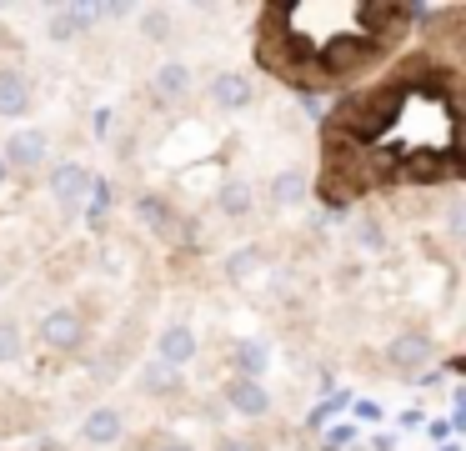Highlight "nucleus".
<instances>
[{
  "instance_id": "1",
  "label": "nucleus",
  "mask_w": 466,
  "mask_h": 451,
  "mask_svg": "<svg viewBox=\"0 0 466 451\" xmlns=\"http://www.w3.org/2000/svg\"><path fill=\"white\" fill-rule=\"evenodd\" d=\"M436 346L421 336V331H401V336L386 341V366L391 371H406V376H421L426 366H431Z\"/></svg>"
},
{
  "instance_id": "2",
  "label": "nucleus",
  "mask_w": 466,
  "mask_h": 451,
  "mask_svg": "<svg viewBox=\"0 0 466 451\" xmlns=\"http://www.w3.org/2000/svg\"><path fill=\"white\" fill-rule=\"evenodd\" d=\"M41 336H46L51 351H76L86 341V316L76 306H56L51 316L41 321Z\"/></svg>"
},
{
  "instance_id": "3",
  "label": "nucleus",
  "mask_w": 466,
  "mask_h": 451,
  "mask_svg": "<svg viewBox=\"0 0 466 451\" xmlns=\"http://www.w3.org/2000/svg\"><path fill=\"white\" fill-rule=\"evenodd\" d=\"M101 20V5H51L46 10V36L51 40H76Z\"/></svg>"
},
{
  "instance_id": "4",
  "label": "nucleus",
  "mask_w": 466,
  "mask_h": 451,
  "mask_svg": "<svg viewBox=\"0 0 466 451\" xmlns=\"http://www.w3.org/2000/svg\"><path fill=\"white\" fill-rule=\"evenodd\" d=\"M221 396H226V406L241 411V416H266V411H271V391H266V381H251V376H231Z\"/></svg>"
},
{
  "instance_id": "5",
  "label": "nucleus",
  "mask_w": 466,
  "mask_h": 451,
  "mask_svg": "<svg viewBox=\"0 0 466 451\" xmlns=\"http://www.w3.org/2000/svg\"><path fill=\"white\" fill-rule=\"evenodd\" d=\"M46 150H51V136L46 130H15L11 140H5V166L11 170H35L46 160Z\"/></svg>"
},
{
  "instance_id": "6",
  "label": "nucleus",
  "mask_w": 466,
  "mask_h": 451,
  "mask_svg": "<svg viewBox=\"0 0 466 451\" xmlns=\"http://www.w3.org/2000/svg\"><path fill=\"white\" fill-rule=\"evenodd\" d=\"M51 196L61 200L66 210H76L86 196H91V170L76 166V160H61V166L51 170Z\"/></svg>"
},
{
  "instance_id": "7",
  "label": "nucleus",
  "mask_w": 466,
  "mask_h": 451,
  "mask_svg": "<svg viewBox=\"0 0 466 451\" xmlns=\"http://www.w3.org/2000/svg\"><path fill=\"white\" fill-rule=\"evenodd\" d=\"M191 356H196V336H191V326H166V331H161V341H156V361H161V366H171V371H181Z\"/></svg>"
},
{
  "instance_id": "8",
  "label": "nucleus",
  "mask_w": 466,
  "mask_h": 451,
  "mask_svg": "<svg viewBox=\"0 0 466 451\" xmlns=\"http://www.w3.org/2000/svg\"><path fill=\"white\" fill-rule=\"evenodd\" d=\"M211 100L221 110H246L256 100V90H251V80L246 76H236V70H226V76H216L211 80Z\"/></svg>"
},
{
  "instance_id": "9",
  "label": "nucleus",
  "mask_w": 466,
  "mask_h": 451,
  "mask_svg": "<svg viewBox=\"0 0 466 451\" xmlns=\"http://www.w3.org/2000/svg\"><path fill=\"white\" fill-rule=\"evenodd\" d=\"M121 426H126V421H121V411H116V406H96L91 416L81 421V436L91 441V446H111V441H121Z\"/></svg>"
},
{
  "instance_id": "10",
  "label": "nucleus",
  "mask_w": 466,
  "mask_h": 451,
  "mask_svg": "<svg viewBox=\"0 0 466 451\" xmlns=\"http://www.w3.org/2000/svg\"><path fill=\"white\" fill-rule=\"evenodd\" d=\"M151 90L161 100H186L191 96V66H186V60H166V66L151 76Z\"/></svg>"
},
{
  "instance_id": "11",
  "label": "nucleus",
  "mask_w": 466,
  "mask_h": 451,
  "mask_svg": "<svg viewBox=\"0 0 466 451\" xmlns=\"http://www.w3.org/2000/svg\"><path fill=\"white\" fill-rule=\"evenodd\" d=\"M31 110V80L21 70H0V116H25Z\"/></svg>"
},
{
  "instance_id": "12",
  "label": "nucleus",
  "mask_w": 466,
  "mask_h": 451,
  "mask_svg": "<svg viewBox=\"0 0 466 451\" xmlns=\"http://www.w3.org/2000/svg\"><path fill=\"white\" fill-rule=\"evenodd\" d=\"M136 381H141V391H146V396H161V401L181 391V371L161 366V361H146V366H141V376H136Z\"/></svg>"
},
{
  "instance_id": "13",
  "label": "nucleus",
  "mask_w": 466,
  "mask_h": 451,
  "mask_svg": "<svg viewBox=\"0 0 466 451\" xmlns=\"http://www.w3.org/2000/svg\"><path fill=\"white\" fill-rule=\"evenodd\" d=\"M271 200L276 206H296V200H306V170L286 166L271 176Z\"/></svg>"
},
{
  "instance_id": "14",
  "label": "nucleus",
  "mask_w": 466,
  "mask_h": 451,
  "mask_svg": "<svg viewBox=\"0 0 466 451\" xmlns=\"http://www.w3.org/2000/svg\"><path fill=\"white\" fill-rule=\"evenodd\" d=\"M266 366H271V351H266V341H241V346H236V376L261 381Z\"/></svg>"
},
{
  "instance_id": "15",
  "label": "nucleus",
  "mask_w": 466,
  "mask_h": 451,
  "mask_svg": "<svg viewBox=\"0 0 466 451\" xmlns=\"http://www.w3.org/2000/svg\"><path fill=\"white\" fill-rule=\"evenodd\" d=\"M261 261H266L261 246H236L231 256H226V276H231V281H251L256 271H261Z\"/></svg>"
},
{
  "instance_id": "16",
  "label": "nucleus",
  "mask_w": 466,
  "mask_h": 451,
  "mask_svg": "<svg viewBox=\"0 0 466 451\" xmlns=\"http://www.w3.org/2000/svg\"><path fill=\"white\" fill-rule=\"evenodd\" d=\"M216 206H221V216H246V210H251V186H246V180H226V186L216 190Z\"/></svg>"
},
{
  "instance_id": "17",
  "label": "nucleus",
  "mask_w": 466,
  "mask_h": 451,
  "mask_svg": "<svg viewBox=\"0 0 466 451\" xmlns=\"http://www.w3.org/2000/svg\"><path fill=\"white\" fill-rule=\"evenodd\" d=\"M171 26H176V15L171 10H141V36L151 40V46H166V40H171Z\"/></svg>"
},
{
  "instance_id": "18",
  "label": "nucleus",
  "mask_w": 466,
  "mask_h": 451,
  "mask_svg": "<svg viewBox=\"0 0 466 451\" xmlns=\"http://www.w3.org/2000/svg\"><path fill=\"white\" fill-rule=\"evenodd\" d=\"M356 246H361V251H381L386 246L381 220H356Z\"/></svg>"
},
{
  "instance_id": "19",
  "label": "nucleus",
  "mask_w": 466,
  "mask_h": 451,
  "mask_svg": "<svg viewBox=\"0 0 466 451\" xmlns=\"http://www.w3.org/2000/svg\"><path fill=\"white\" fill-rule=\"evenodd\" d=\"M21 356V331L11 321H0V361H15Z\"/></svg>"
},
{
  "instance_id": "20",
  "label": "nucleus",
  "mask_w": 466,
  "mask_h": 451,
  "mask_svg": "<svg viewBox=\"0 0 466 451\" xmlns=\"http://www.w3.org/2000/svg\"><path fill=\"white\" fill-rule=\"evenodd\" d=\"M216 451H261V446L246 441V436H221V441H216Z\"/></svg>"
},
{
  "instance_id": "21",
  "label": "nucleus",
  "mask_w": 466,
  "mask_h": 451,
  "mask_svg": "<svg viewBox=\"0 0 466 451\" xmlns=\"http://www.w3.org/2000/svg\"><path fill=\"white\" fill-rule=\"evenodd\" d=\"M96 136H116V110H96Z\"/></svg>"
},
{
  "instance_id": "22",
  "label": "nucleus",
  "mask_w": 466,
  "mask_h": 451,
  "mask_svg": "<svg viewBox=\"0 0 466 451\" xmlns=\"http://www.w3.org/2000/svg\"><path fill=\"white\" fill-rule=\"evenodd\" d=\"M156 451H196V446H191V441H181V436H171V441H161Z\"/></svg>"
},
{
  "instance_id": "23",
  "label": "nucleus",
  "mask_w": 466,
  "mask_h": 451,
  "mask_svg": "<svg viewBox=\"0 0 466 451\" xmlns=\"http://www.w3.org/2000/svg\"><path fill=\"white\" fill-rule=\"evenodd\" d=\"M0 176H5V160H0Z\"/></svg>"
}]
</instances>
